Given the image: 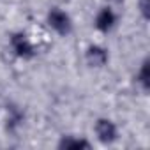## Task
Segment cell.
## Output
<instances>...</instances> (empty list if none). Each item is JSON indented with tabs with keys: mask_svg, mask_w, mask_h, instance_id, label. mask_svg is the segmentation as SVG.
I'll use <instances>...</instances> for the list:
<instances>
[{
	"mask_svg": "<svg viewBox=\"0 0 150 150\" xmlns=\"http://www.w3.org/2000/svg\"><path fill=\"white\" fill-rule=\"evenodd\" d=\"M7 44H9V50H11L13 57H16L21 62H30L37 57V48H35L34 41L23 30L13 32L7 39Z\"/></svg>",
	"mask_w": 150,
	"mask_h": 150,
	"instance_id": "6da1fadb",
	"label": "cell"
},
{
	"mask_svg": "<svg viewBox=\"0 0 150 150\" xmlns=\"http://www.w3.org/2000/svg\"><path fill=\"white\" fill-rule=\"evenodd\" d=\"M46 25L50 27L51 32H55L60 37H69L74 32V20L69 14V11H65L64 7L53 6L48 9L46 13Z\"/></svg>",
	"mask_w": 150,
	"mask_h": 150,
	"instance_id": "7a4b0ae2",
	"label": "cell"
},
{
	"mask_svg": "<svg viewBox=\"0 0 150 150\" xmlns=\"http://www.w3.org/2000/svg\"><path fill=\"white\" fill-rule=\"evenodd\" d=\"M27 124V110L14 101H9L4 108V129L7 134H18Z\"/></svg>",
	"mask_w": 150,
	"mask_h": 150,
	"instance_id": "3957f363",
	"label": "cell"
},
{
	"mask_svg": "<svg viewBox=\"0 0 150 150\" xmlns=\"http://www.w3.org/2000/svg\"><path fill=\"white\" fill-rule=\"evenodd\" d=\"M94 134H96V139L101 145L110 146V145H113V143L118 141L120 129H118V125H117L115 120H111L108 117H99L94 122Z\"/></svg>",
	"mask_w": 150,
	"mask_h": 150,
	"instance_id": "277c9868",
	"label": "cell"
},
{
	"mask_svg": "<svg viewBox=\"0 0 150 150\" xmlns=\"http://www.w3.org/2000/svg\"><path fill=\"white\" fill-rule=\"evenodd\" d=\"M118 25V14L111 6H103L94 16V27L101 34H111Z\"/></svg>",
	"mask_w": 150,
	"mask_h": 150,
	"instance_id": "5b68a950",
	"label": "cell"
},
{
	"mask_svg": "<svg viewBox=\"0 0 150 150\" xmlns=\"http://www.w3.org/2000/svg\"><path fill=\"white\" fill-rule=\"evenodd\" d=\"M85 64L90 69H104L110 64V50L99 42H90L85 48Z\"/></svg>",
	"mask_w": 150,
	"mask_h": 150,
	"instance_id": "8992f818",
	"label": "cell"
},
{
	"mask_svg": "<svg viewBox=\"0 0 150 150\" xmlns=\"http://www.w3.org/2000/svg\"><path fill=\"white\" fill-rule=\"evenodd\" d=\"M57 148L60 150H81L92 148V141L81 134H62L57 141Z\"/></svg>",
	"mask_w": 150,
	"mask_h": 150,
	"instance_id": "52a82bcc",
	"label": "cell"
},
{
	"mask_svg": "<svg viewBox=\"0 0 150 150\" xmlns=\"http://www.w3.org/2000/svg\"><path fill=\"white\" fill-rule=\"evenodd\" d=\"M134 85L143 94H148V90H150V58L148 57H145L139 62V65L134 72Z\"/></svg>",
	"mask_w": 150,
	"mask_h": 150,
	"instance_id": "ba28073f",
	"label": "cell"
},
{
	"mask_svg": "<svg viewBox=\"0 0 150 150\" xmlns=\"http://www.w3.org/2000/svg\"><path fill=\"white\" fill-rule=\"evenodd\" d=\"M138 13L141 16L143 21H148L150 20V0H138Z\"/></svg>",
	"mask_w": 150,
	"mask_h": 150,
	"instance_id": "9c48e42d",
	"label": "cell"
}]
</instances>
